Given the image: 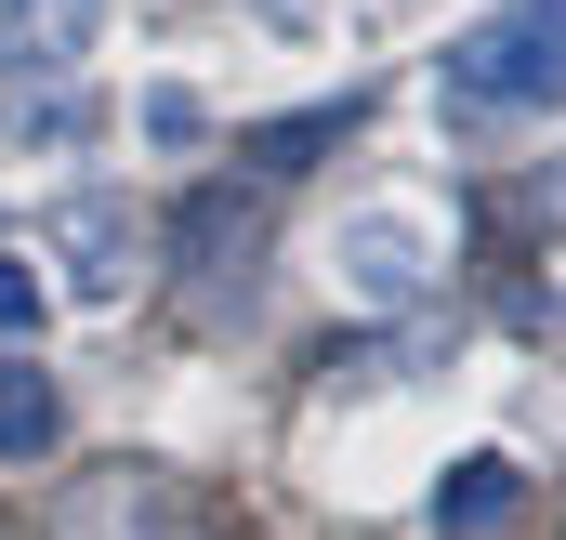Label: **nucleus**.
I'll return each mask as SVG.
<instances>
[{"label":"nucleus","instance_id":"f257e3e1","mask_svg":"<svg viewBox=\"0 0 566 540\" xmlns=\"http://www.w3.org/2000/svg\"><path fill=\"white\" fill-rule=\"evenodd\" d=\"M434 80H448V106H474V120H541V106H566V0H527V13L461 27V40L434 53Z\"/></svg>","mask_w":566,"mask_h":540},{"label":"nucleus","instance_id":"39448f33","mask_svg":"<svg viewBox=\"0 0 566 540\" xmlns=\"http://www.w3.org/2000/svg\"><path fill=\"white\" fill-rule=\"evenodd\" d=\"M0 40H13L27 66H53V80H66V66L106 40V0H0Z\"/></svg>","mask_w":566,"mask_h":540},{"label":"nucleus","instance_id":"7ed1b4c3","mask_svg":"<svg viewBox=\"0 0 566 540\" xmlns=\"http://www.w3.org/2000/svg\"><path fill=\"white\" fill-rule=\"evenodd\" d=\"M53 264H66L80 303H133V277H145L133 198H66V211H53Z\"/></svg>","mask_w":566,"mask_h":540},{"label":"nucleus","instance_id":"f03ea898","mask_svg":"<svg viewBox=\"0 0 566 540\" xmlns=\"http://www.w3.org/2000/svg\"><path fill=\"white\" fill-rule=\"evenodd\" d=\"M434 264H448V238H434V211H409V198H356L343 225H329V277L356 290V303H422Z\"/></svg>","mask_w":566,"mask_h":540},{"label":"nucleus","instance_id":"423d86ee","mask_svg":"<svg viewBox=\"0 0 566 540\" xmlns=\"http://www.w3.org/2000/svg\"><path fill=\"white\" fill-rule=\"evenodd\" d=\"M66 448V396L40 356H0V461H53Z\"/></svg>","mask_w":566,"mask_h":540},{"label":"nucleus","instance_id":"0eeeda50","mask_svg":"<svg viewBox=\"0 0 566 540\" xmlns=\"http://www.w3.org/2000/svg\"><path fill=\"white\" fill-rule=\"evenodd\" d=\"M251 238H264V198H238V185H211V198L185 211V251H198L211 277H224V251H251Z\"/></svg>","mask_w":566,"mask_h":540},{"label":"nucleus","instance_id":"20e7f679","mask_svg":"<svg viewBox=\"0 0 566 540\" xmlns=\"http://www.w3.org/2000/svg\"><path fill=\"white\" fill-rule=\"evenodd\" d=\"M514 501H527V475H514L501 448H461V461L434 475V528H448V540H488V528H514Z\"/></svg>","mask_w":566,"mask_h":540},{"label":"nucleus","instance_id":"1a4fd4ad","mask_svg":"<svg viewBox=\"0 0 566 540\" xmlns=\"http://www.w3.org/2000/svg\"><path fill=\"white\" fill-rule=\"evenodd\" d=\"M0 330H40V277L27 264H0Z\"/></svg>","mask_w":566,"mask_h":540},{"label":"nucleus","instance_id":"6e6552de","mask_svg":"<svg viewBox=\"0 0 566 540\" xmlns=\"http://www.w3.org/2000/svg\"><path fill=\"white\" fill-rule=\"evenodd\" d=\"M133 120H145V145H198V133H211V106H198L185 80H145V106H133Z\"/></svg>","mask_w":566,"mask_h":540}]
</instances>
